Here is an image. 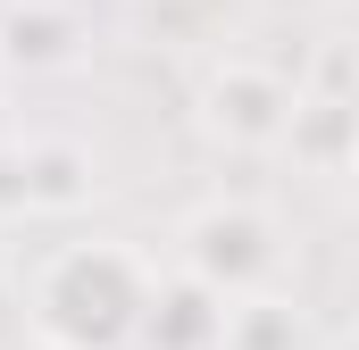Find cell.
<instances>
[{"instance_id":"cell-1","label":"cell","mask_w":359,"mask_h":350,"mask_svg":"<svg viewBox=\"0 0 359 350\" xmlns=\"http://www.w3.org/2000/svg\"><path fill=\"white\" fill-rule=\"evenodd\" d=\"M134 317H142V284L117 251H92V292H76V300L42 292V326L67 350H117L134 334Z\"/></svg>"}]
</instances>
